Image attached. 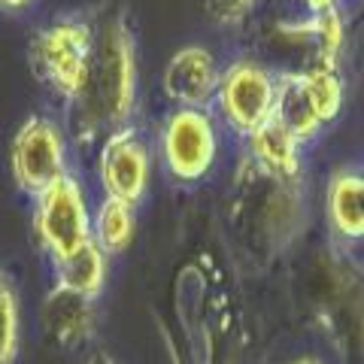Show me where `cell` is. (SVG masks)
Here are the masks:
<instances>
[{"label":"cell","instance_id":"1","mask_svg":"<svg viewBox=\"0 0 364 364\" xmlns=\"http://www.w3.org/2000/svg\"><path fill=\"white\" fill-rule=\"evenodd\" d=\"M91 31L95 37L88 67L73 97L76 128L82 136L122 128L136 97V52L128 21L122 16H104Z\"/></svg>","mask_w":364,"mask_h":364},{"label":"cell","instance_id":"2","mask_svg":"<svg viewBox=\"0 0 364 364\" xmlns=\"http://www.w3.org/2000/svg\"><path fill=\"white\" fill-rule=\"evenodd\" d=\"M237 182H240L237 215L246 219L243 231L255 237L258 249L264 246L267 252H282L304 219V203L294 176H277L249 158L240 167Z\"/></svg>","mask_w":364,"mask_h":364},{"label":"cell","instance_id":"3","mask_svg":"<svg viewBox=\"0 0 364 364\" xmlns=\"http://www.w3.org/2000/svg\"><path fill=\"white\" fill-rule=\"evenodd\" d=\"M91 37H95V31H91V21L85 18H61L55 25L37 31L28 49L33 73L55 95L73 100L88 67Z\"/></svg>","mask_w":364,"mask_h":364},{"label":"cell","instance_id":"4","mask_svg":"<svg viewBox=\"0 0 364 364\" xmlns=\"http://www.w3.org/2000/svg\"><path fill=\"white\" fill-rule=\"evenodd\" d=\"M37 198V213H33V228H37L40 243L49 249L55 261L76 252L79 246L91 240L85 200L73 176H58L52 186H46Z\"/></svg>","mask_w":364,"mask_h":364},{"label":"cell","instance_id":"5","mask_svg":"<svg viewBox=\"0 0 364 364\" xmlns=\"http://www.w3.org/2000/svg\"><path fill=\"white\" fill-rule=\"evenodd\" d=\"M273 91H277V79L264 67L255 61H237L219 76L215 85L219 112L237 134L249 136L273 112Z\"/></svg>","mask_w":364,"mask_h":364},{"label":"cell","instance_id":"6","mask_svg":"<svg viewBox=\"0 0 364 364\" xmlns=\"http://www.w3.org/2000/svg\"><path fill=\"white\" fill-rule=\"evenodd\" d=\"M161 149L170 173L182 182L207 176L215 161V128L200 107H179L170 112L161 134Z\"/></svg>","mask_w":364,"mask_h":364},{"label":"cell","instance_id":"7","mask_svg":"<svg viewBox=\"0 0 364 364\" xmlns=\"http://www.w3.org/2000/svg\"><path fill=\"white\" fill-rule=\"evenodd\" d=\"M9 164H13L16 182L28 195H40L46 186H52L58 176H64L67 158L58 124L43 116H31L13 140Z\"/></svg>","mask_w":364,"mask_h":364},{"label":"cell","instance_id":"8","mask_svg":"<svg viewBox=\"0 0 364 364\" xmlns=\"http://www.w3.org/2000/svg\"><path fill=\"white\" fill-rule=\"evenodd\" d=\"M100 182L109 198L136 203L149 182V152L134 128H116L100 152Z\"/></svg>","mask_w":364,"mask_h":364},{"label":"cell","instance_id":"9","mask_svg":"<svg viewBox=\"0 0 364 364\" xmlns=\"http://www.w3.org/2000/svg\"><path fill=\"white\" fill-rule=\"evenodd\" d=\"M215 58L203 46H182L164 67V91L179 107H203L215 95Z\"/></svg>","mask_w":364,"mask_h":364},{"label":"cell","instance_id":"10","mask_svg":"<svg viewBox=\"0 0 364 364\" xmlns=\"http://www.w3.org/2000/svg\"><path fill=\"white\" fill-rule=\"evenodd\" d=\"M43 325L58 346H79L95 331V306L91 298L55 286L43 306Z\"/></svg>","mask_w":364,"mask_h":364},{"label":"cell","instance_id":"11","mask_svg":"<svg viewBox=\"0 0 364 364\" xmlns=\"http://www.w3.org/2000/svg\"><path fill=\"white\" fill-rule=\"evenodd\" d=\"M298 149H301V143L294 140V134L273 116V112L249 134L252 161L277 176H298V167H301Z\"/></svg>","mask_w":364,"mask_h":364},{"label":"cell","instance_id":"12","mask_svg":"<svg viewBox=\"0 0 364 364\" xmlns=\"http://www.w3.org/2000/svg\"><path fill=\"white\" fill-rule=\"evenodd\" d=\"M273 116L294 134L298 143L313 140L322 128V122L313 112V104L304 88V73H286L279 76L277 91H273Z\"/></svg>","mask_w":364,"mask_h":364},{"label":"cell","instance_id":"13","mask_svg":"<svg viewBox=\"0 0 364 364\" xmlns=\"http://www.w3.org/2000/svg\"><path fill=\"white\" fill-rule=\"evenodd\" d=\"M328 215H331L334 231L349 240H358L364 234V182L352 170L334 173L328 186Z\"/></svg>","mask_w":364,"mask_h":364},{"label":"cell","instance_id":"14","mask_svg":"<svg viewBox=\"0 0 364 364\" xmlns=\"http://www.w3.org/2000/svg\"><path fill=\"white\" fill-rule=\"evenodd\" d=\"M55 264H58V286L61 289L85 294V298H95V294L104 289L107 261H104V252H100L97 243L88 240L85 246H79L76 252L55 261Z\"/></svg>","mask_w":364,"mask_h":364},{"label":"cell","instance_id":"15","mask_svg":"<svg viewBox=\"0 0 364 364\" xmlns=\"http://www.w3.org/2000/svg\"><path fill=\"white\" fill-rule=\"evenodd\" d=\"M304 73V88L313 104L318 122H334L343 109V79L337 73V64H313Z\"/></svg>","mask_w":364,"mask_h":364},{"label":"cell","instance_id":"16","mask_svg":"<svg viewBox=\"0 0 364 364\" xmlns=\"http://www.w3.org/2000/svg\"><path fill=\"white\" fill-rule=\"evenodd\" d=\"M134 203H124L119 198H109L97 210V246L104 255H119L134 240Z\"/></svg>","mask_w":364,"mask_h":364},{"label":"cell","instance_id":"17","mask_svg":"<svg viewBox=\"0 0 364 364\" xmlns=\"http://www.w3.org/2000/svg\"><path fill=\"white\" fill-rule=\"evenodd\" d=\"M18 352V298L9 277L0 270V364H13Z\"/></svg>","mask_w":364,"mask_h":364},{"label":"cell","instance_id":"18","mask_svg":"<svg viewBox=\"0 0 364 364\" xmlns=\"http://www.w3.org/2000/svg\"><path fill=\"white\" fill-rule=\"evenodd\" d=\"M313 25H316V64H337L346 40L343 16L337 13V6H331L322 9V13H313Z\"/></svg>","mask_w":364,"mask_h":364},{"label":"cell","instance_id":"19","mask_svg":"<svg viewBox=\"0 0 364 364\" xmlns=\"http://www.w3.org/2000/svg\"><path fill=\"white\" fill-rule=\"evenodd\" d=\"M203 6L215 25H240L252 13L255 0H203Z\"/></svg>","mask_w":364,"mask_h":364},{"label":"cell","instance_id":"20","mask_svg":"<svg viewBox=\"0 0 364 364\" xmlns=\"http://www.w3.org/2000/svg\"><path fill=\"white\" fill-rule=\"evenodd\" d=\"M33 0H0V9H6V13H21V9H28Z\"/></svg>","mask_w":364,"mask_h":364},{"label":"cell","instance_id":"21","mask_svg":"<svg viewBox=\"0 0 364 364\" xmlns=\"http://www.w3.org/2000/svg\"><path fill=\"white\" fill-rule=\"evenodd\" d=\"M304 4H306V9H310V13H322V9L337 6V0H304Z\"/></svg>","mask_w":364,"mask_h":364},{"label":"cell","instance_id":"22","mask_svg":"<svg viewBox=\"0 0 364 364\" xmlns=\"http://www.w3.org/2000/svg\"><path fill=\"white\" fill-rule=\"evenodd\" d=\"M85 364H116V361H112V358L107 355V352H95V355H91Z\"/></svg>","mask_w":364,"mask_h":364},{"label":"cell","instance_id":"23","mask_svg":"<svg viewBox=\"0 0 364 364\" xmlns=\"http://www.w3.org/2000/svg\"><path fill=\"white\" fill-rule=\"evenodd\" d=\"M291 364H325V361H318V358H313V355H306V358H294Z\"/></svg>","mask_w":364,"mask_h":364}]
</instances>
